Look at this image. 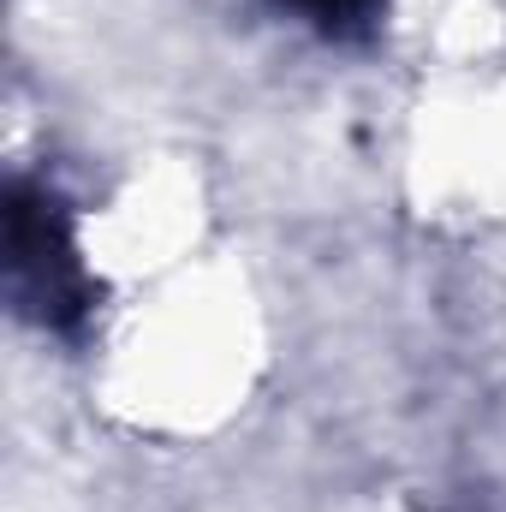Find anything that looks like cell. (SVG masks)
<instances>
[{
    "label": "cell",
    "instance_id": "6da1fadb",
    "mask_svg": "<svg viewBox=\"0 0 506 512\" xmlns=\"http://www.w3.org/2000/svg\"><path fill=\"white\" fill-rule=\"evenodd\" d=\"M12 286L54 322H72L84 310V280L66 245V221L48 197L12 191Z\"/></svg>",
    "mask_w": 506,
    "mask_h": 512
},
{
    "label": "cell",
    "instance_id": "7a4b0ae2",
    "mask_svg": "<svg viewBox=\"0 0 506 512\" xmlns=\"http://www.w3.org/2000/svg\"><path fill=\"white\" fill-rule=\"evenodd\" d=\"M292 6H298L310 24H322V30H364L381 0H292Z\"/></svg>",
    "mask_w": 506,
    "mask_h": 512
}]
</instances>
